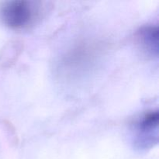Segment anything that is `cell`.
<instances>
[{
    "mask_svg": "<svg viewBox=\"0 0 159 159\" xmlns=\"http://www.w3.org/2000/svg\"><path fill=\"white\" fill-rule=\"evenodd\" d=\"M43 13L42 3L26 0L6 2L0 9L2 21L13 30H25L34 26Z\"/></svg>",
    "mask_w": 159,
    "mask_h": 159,
    "instance_id": "obj_1",
    "label": "cell"
},
{
    "mask_svg": "<svg viewBox=\"0 0 159 159\" xmlns=\"http://www.w3.org/2000/svg\"><path fill=\"white\" fill-rule=\"evenodd\" d=\"M158 113L151 111L144 113L136 122L134 130L136 131L137 143L141 148H147L152 143L158 141Z\"/></svg>",
    "mask_w": 159,
    "mask_h": 159,
    "instance_id": "obj_2",
    "label": "cell"
},
{
    "mask_svg": "<svg viewBox=\"0 0 159 159\" xmlns=\"http://www.w3.org/2000/svg\"><path fill=\"white\" fill-rule=\"evenodd\" d=\"M138 40L146 53L150 55H158V30L157 26H148L141 28L138 33Z\"/></svg>",
    "mask_w": 159,
    "mask_h": 159,
    "instance_id": "obj_3",
    "label": "cell"
}]
</instances>
